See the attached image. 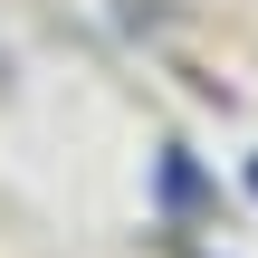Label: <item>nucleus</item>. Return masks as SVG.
<instances>
[{
    "mask_svg": "<svg viewBox=\"0 0 258 258\" xmlns=\"http://www.w3.org/2000/svg\"><path fill=\"white\" fill-rule=\"evenodd\" d=\"M249 191H258V163H249Z\"/></svg>",
    "mask_w": 258,
    "mask_h": 258,
    "instance_id": "f257e3e1",
    "label": "nucleus"
}]
</instances>
